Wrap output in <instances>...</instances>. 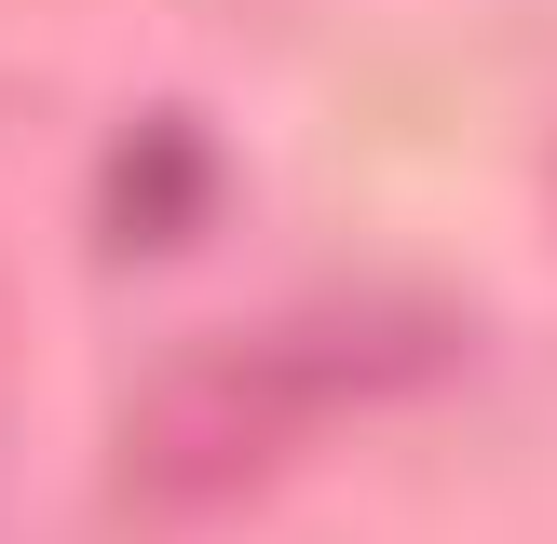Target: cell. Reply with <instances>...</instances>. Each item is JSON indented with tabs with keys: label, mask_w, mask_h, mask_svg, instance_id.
<instances>
[{
	"label": "cell",
	"mask_w": 557,
	"mask_h": 544,
	"mask_svg": "<svg viewBox=\"0 0 557 544\" xmlns=\"http://www.w3.org/2000/svg\"><path fill=\"white\" fill-rule=\"evenodd\" d=\"M462 313L408 286H326V299H272V313L190 326L163 368H136L109 462H123L136 504H232L272 462H299L326 422H354L368 395L449 368Z\"/></svg>",
	"instance_id": "cell-1"
}]
</instances>
